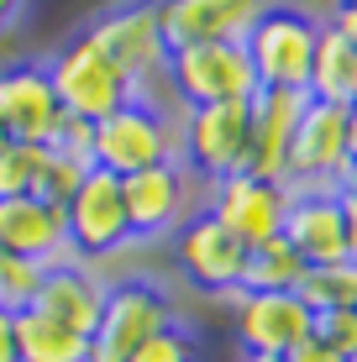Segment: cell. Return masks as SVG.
Segmentation results:
<instances>
[{
  "instance_id": "obj_13",
  "label": "cell",
  "mask_w": 357,
  "mask_h": 362,
  "mask_svg": "<svg viewBox=\"0 0 357 362\" xmlns=\"http://www.w3.org/2000/svg\"><path fill=\"white\" fill-rule=\"evenodd\" d=\"M0 252L11 257H32L42 268H74L79 252L69 242V216L58 205L37 194L21 199H0Z\"/></svg>"
},
{
  "instance_id": "obj_19",
  "label": "cell",
  "mask_w": 357,
  "mask_h": 362,
  "mask_svg": "<svg viewBox=\"0 0 357 362\" xmlns=\"http://www.w3.org/2000/svg\"><path fill=\"white\" fill-rule=\"evenodd\" d=\"M105 294H110V284H100L84 263H74V268H47L32 310H42L47 320H58V326H69V331H79V336H95L100 310H105Z\"/></svg>"
},
{
  "instance_id": "obj_18",
  "label": "cell",
  "mask_w": 357,
  "mask_h": 362,
  "mask_svg": "<svg viewBox=\"0 0 357 362\" xmlns=\"http://www.w3.org/2000/svg\"><path fill=\"white\" fill-rule=\"evenodd\" d=\"M310 331H315V315L300 294H242L237 305V336L247 352L289 357Z\"/></svg>"
},
{
  "instance_id": "obj_8",
  "label": "cell",
  "mask_w": 357,
  "mask_h": 362,
  "mask_svg": "<svg viewBox=\"0 0 357 362\" xmlns=\"http://www.w3.org/2000/svg\"><path fill=\"white\" fill-rule=\"evenodd\" d=\"M289 184H263L252 173H226L211 184V216L237 236L242 247H263L274 236H284V216H289Z\"/></svg>"
},
{
  "instance_id": "obj_22",
  "label": "cell",
  "mask_w": 357,
  "mask_h": 362,
  "mask_svg": "<svg viewBox=\"0 0 357 362\" xmlns=\"http://www.w3.org/2000/svg\"><path fill=\"white\" fill-rule=\"evenodd\" d=\"M305 257L294 252L284 236H274V242L263 247H247V273H242V289L247 294H294L305 279Z\"/></svg>"
},
{
  "instance_id": "obj_5",
  "label": "cell",
  "mask_w": 357,
  "mask_h": 362,
  "mask_svg": "<svg viewBox=\"0 0 357 362\" xmlns=\"http://www.w3.org/2000/svg\"><path fill=\"white\" fill-rule=\"evenodd\" d=\"M352 168V105L310 100L289 147V189H341Z\"/></svg>"
},
{
  "instance_id": "obj_16",
  "label": "cell",
  "mask_w": 357,
  "mask_h": 362,
  "mask_svg": "<svg viewBox=\"0 0 357 362\" xmlns=\"http://www.w3.org/2000/svg\"><path fill=\"white\" fill-rule=\"evenodd\" d=\"M284 242L305 257L310 268L321 263H347V210H341V189H294L289 216H284Z\"/></svg>"
},
{
  "instance_id": "obj_9",
  "label": "cell",
  "mask_w": 357,
  "mask_h": 362,
  "mask_svg": "<svg viewBox=\"0 0 357 362\" xmlns=\"http://www.w3.org/2000/svg\"><path fill=\"white\" fill-rule=\"evenodd\" d=\"M90 37L110 53V64L137 84V95H142L147 79H163L168 74V47H163V27H158V6H147V0H127V6L105 11L90 27Z\"/></svg>"
},
{
  "instance_id": "obj_34",
  "label": "cell",
  "mask_w": 357,
  "mask_h": 362,
  "mask_svg": "<svg viewBox=\"0 0 357 362\" xmlns=\"http://www.w3.org/2000/svg\"><path fill=\"white\" fill-rule=\"evenodd\" d=\"M21 6H27V0H0V32H11V27H16Z\"/></svg>"
},
{
  "instance_id": "obj_40",
  "label": "cell",
  "mask_w": 357,
  "mask_h": 362,
  "mask_svg": "<svg viewBox=\"0 0 357 362\" xmlns=\"http://www.w3.org/2000/svg\"><path fill=\"white\" fill-rule=\"evenodd\" d=\"M336 6H357V0H336Z\"/></svg>"
},
{
  "instance_id": "obj_4",
  "label": "cell",
  "mask_w": 357,
  "mask_h": 362,
  "mask_svg": "<svg viewBox=\"0 0 357 362\" xmlns=\"http://www.w3.org/2000/svg\"><path fill=\"white\" fill-rule=\"evenodd\" d=\"M247 136H252V100H226V105H189L179 127V163L200 179H226L247 168Z\"/></svg>"
},
{
  "instance_id": "obj_12",
  "label": "cell",
  "mask_w": 357,
  "mask_h": 362,
  "mask_svg": "<svg viewBox=\"0 0 357 362\" xmlns=\"http://www.w3.org/2000/svg\"><path fill=\"white\" fill-rule=\"evenodd\" d=\"M69 242L79 257H105L121 252L131 242V221H127V199H121V179L105 168H90V179L79 184V194L69 199Z\"/></svg>"
},
{
  "instance_id": "obj_7",
  "label": "cell",
  "mask_w": 357,
  "mask_h": 362,
  "mask_svg": "<svg viewBox=\"0 0 357 362\" xmlns=\"http://www.w3.org/2000/svg\"><path fill=\"white\" fill-rule=\"evenodd\" d=\"M163 326H174V305H168V294L158 284H147V279L110 284L100 326L90 336V362H131V352Z\"/></svg>"
},
{
  "instance_id": "obj_27",
  "label": "cell",
  "mask_w": 357,
  "mask_h": 362,
  "mask_svg": "<svg viewBox=\"0 0 357 362\" xmlns=\"http://www.w3.org/2000/svg\"><path fill=\"white\" fill-rule=\"evenodd\" d=\"M131 362H200V341L189 336V326H163L158 336H147V341L131 352Z\"/></svg>"
},
{
  "instance_id": "obj_30",
  "label": "cell",
  "mask_w": 357,
  "mask_h": 362,
  "mask_svg": "<svg viewBox=\"0 0 357 362\" xmlns=\"http://www.w3.org/2000/svg\"><path fill=\"white\" fill-rule=\"evenodd\" d=\"M284 362H347V357H341V352H331V346L321 341V336L310 331V336H305V341H300V346H294V352L284 357Z\"/></svg>"
},
{
  "instance_id": "obj_2",
  "label": "cell",
  "mask_w": 357,
  "mask_h": 362,
  "mask_svg": "<svg viewBox=\"0 0 357 362\" xmlns=\"http://www.w3.org/2000/svg\"><path fill=\"white\" fill-rule=\"evenodd\" d=\"M158 163H179V127L147 100H127L121 110L95 127V168L116 173V179H131L142 168Z\"/></svg>"
},
{
  "instance_id": "obj_28",
  "label": "cell",
  "mask_w": 357,
  "mask_h": 362,
  "mask_svg": "<svg viewBox=\"0 0 357 362\" xmlns=\"http://www.w3.org/2000/svg\"><path fill=\"white\" fill-rule=\"evenodd\" d=\"M47 147H53V153H64V158H74V163H84V168H95V121L64 116Z\"/></svg>"
},
{
  "instance_id": "obj_32",
  "label": "cell",
  "mask_w": 357,
  "mask_h": 362,
  "mask_svg": "<svg viewBox=\"0 0 357 362\" xmlns=\"http://www.w3.org/2000/svg\"><path fill=\"white\" fill-rule=\"evenodd\" d=\"M0 362H16V315L0 310Z\"/></svg>"
},
{
  "instance_id": "obj_21",
  "label": "cell",
  "mask_w": 357,
  "mask_h": 362,
  "mask_svg": "<svg viewBox=\"0 0 357 362\" xmlns=\"http://www.w3.org/2000/svg\"><path fill=\"white\" fill-rule=\"evenodd\" d=\"M352 79H357V47L341 32L321 27V42H315V58H310V84H305V95H310V100H331V105H347Z\"/></svg>"
},
{
  "instance_id": "obj_10",
  "label": "cell",
  "mask_w": 357,
  "mask_h": 362,
  "mask_svg": "<svg viewBox=\"0 0 357 362\" xmlns=\"http://www.w3.org/2000/svg\"><path fill=\"white\" fill-rule=\"evenodd\" d=\"M274 0H158L163 47H205V42H247L257 16Z\"/></svg>"
},
{
  "instance_id": "obj_36",
  "label": "cell",
  "mask_w": 357,
  "mask_h": 362,
  "mask_svg": "<svg viewBox=\"0 0 357 362\" xmlns=\"http://www.w3.org/2000/svg\"><path fill=\"white\" fill-rule=\"evenodd\" d=\"M242 362H284V357H274V352H247Z\"/></svg>"
},
{
  "instance_id": "obj_14",
  "label": "cell",
  "mask_w": 357,
  "mask_h": 362,
  "mask_svg": "<svg viewBox=\"0 0 357 362\" xmlns=\"http://www.w3.org/2000/svg\"><path fill=\"white\" fill-rule=\"evenodd\" d=\"M64 121V105H58V90L47 79V64H11L0 69V127H6L11 142H32L47 147Z\"/></svg>"
},
{
  "instance_id": "obj_17",
  "label": "cell",
  "mask_w": 357,
  "mask_h": 362,
  "mask_svg": "<svg viewBox=\"0 0 357 362\" xmlns=\"http://www.w3.org/2000/svg\"><path fill=\"white\" fill-rule=\"evenodd\" d=\"M121 199H127V221L131 236H163L179 231L184 210H189V184H184V163H158L142 168L131 179H121Z\"/></svg>"
},
{
  "instance_id": "obj_25",
  "label": "cell",
  "mask_w": 357,
  "mask_h": 362,
  "mask_svg": "<svg viewBox=\"0 0 357 362\" xmlns=\"http://www.w3.org/2000/svg\"><path fill=\"white\" fill-rule=\"evenodd\" d=\"M42 153L47 147H32V142H6L0 147V199H21V194L37 189Z\"/></svg>"
},
{
  "instance_id": "obj_3",
  "label": "cell",
  "mask_w": 357,
  "mask_h": 362,
  "mask_svg": "<svg viewBox=\"0 0 357 362\" xmlns=\"http://www.w3.org/2000/svg\"><path fill=\"white\" fill-rule=\"evenodd\" d=\"M321 42V21L294 6H268L247 32V58L263 90H305L310 84V58Z\"/></svg>"
},
{
  "instance_id": "obj_20",
  "label": "cell",
  "mask_w": 357,
  "mask_h": 362,
  "mask_svg": "<svg viewBox=\"0 0 357 362\" xmlns=\"http://www.w3.org/2000/svg\"><path fill=\"white\" fill-rule=\"evenodd\" d=\"M16 362H90V336L47 320L42 310L16 315Z\"/></svg>"
},
{
  "instance_id": "obj_37",
  "label": "cell",
  "mask_w": 357,
  "mask_h": 362,
  "mask_svg": "<svg viewBox=\"0 0 357 362\" xmlns=\"http://www.w3.org/2000/svg\"><path fill=\"white\" fill-rule=\"evenodd\" d=\"M352 163H357V110H352Z\"/></svg>"
},
{
  "instance_id": "obj_11",
  "label": "cell",
  "mask_w": 357,
  "mask_h": 362,
  "mask_svg": "<svg viewBox=\"0 0 357 362\" xmlns=\"http://www.w3.org/2000/svg\"><path fill=\"white\" fill-rule=\"evenodd\" d=\"M174 252H179L184 279H189L194 289H205L211 299L242 289V273H247V247L221 226L211 210H200V216H189V221L179 226Z\"/></svg>"
},
{
  "instance_id": "obj_38",
  "label": "cell",
  "mask_w": 357,
  "mask_h": 362,
  "mask_svg": "<svg viewBox=\"0 0 357 362\" xmlns=\"http://www.w3.org/2000/svg\"><path fill=\"white\" fill-rule=\"evenodd\" d=\"M347 105H352V110H357V79H352V95H347Z\"/></svg>"
},
{
  "instance_id": "obj_24",
  "label": "cell",
  "mask_w": 357,
  "mask_h": 362,
  "mask_svg": "<svg viewBox=\"0 0 357 362\" xmlns=\"http://www.w3.org/2000/svg\"><path fill=\"white\" fill-rule=\"evenodd\" d=\"M42 263H32V257H11L0 252V310L6 315H21V310L37 305V289H42Z\"/></svg>"
},
{
  "instance_id": "obj_1",
  "label": "cell",
  "mask_w": 357,
  "mask_h": 362,
  "mask_svg": "<svg viewBox=\"0 0 357 362\" xmlns=\"http://www.w3.org/2000/svg\"><path fill=\"white\" fill-rule=\"evenodd\" d=\"M47 79H53V90H58L64 116L95 121V127H100L110 110H121L127 100H137V84L110 64V53L95 42L90 32L69 37V42L47 58Z\"/></svg>"
},
{
  "instance_id": "obj_26",
  "label": "cell",
  "mask_w": 357,
  "mask_h": 362,
  "mask_svg": "<svg viewBox=\"0 0 357 362\" xmlns=\"http://www.w3.org/2000/svg\"><path fill=\"white\" fill-rule=\"evenodd\" d=\"M90 179V168L84 163H74V158H64V153H53L47 147L42 153V173H37V199H47V205H58V210H69V199L79 194V184Z\"/></svg>"
},
{
  "instance_id": "obj_41",
  "label": "cell",
  "mask_w": 357,
  "mask_h": 362,
  "mask_svg": "<svg viewBox=\"0 0 357 362\" xmlns=\"http://www.w3.org/2000/svg\"><path fill=\"white\" fill-rule=\"evenodd\" d=\"M352 362H357V357H352Z\"/></svg>"
},
{
  "instance_id": "obj_33",
  "label": "cell",
  "mask_w": 357,
  "mask_h": 362,
  "mask_svg": "<svg viewBox=\"0 0 357 362\" xmlns=\"http://www.w3.org/2000/svg\"><path fill=\"white\" fill-rule=\"evenodd\" d=\"M341 210H347V242H352V263H357V199L341 194Z\"/></svg>"
},
{
  "instance_id": "obj_15",
  "label": "cell",
  "mask_w": 357,
  "mask_h": 362,
  "mask_svg": "<svg viewBox=\"0 0 357 362\" xmlns=\"http://www.w3.org/2000/svg\"><path fill=\"white\" fill-rule=\"evenodd\" d=\"M310 95L305 90H257L252 100V136H247V168L263 184H289V147Z\"/></svg>"
},
{
  "instance_id": "obj_31",
  "label": "cell",
  "mask_w": 357,
  "mask_h": 362,
  "mask_svg": "<svg viewBox=\"0 0 357 362\" xmlns=\"http://www.w3.org/2000/svg\"><path fill=\"white\" fill-rule=\"evenodd\" d=\"M326 27L341 32V37L357 47V6H331V21H326Z\"/></svg>"
},
{
  "instance_id": "obj_6",
  "label": "cell",
  "mask_w": 357,
  "mask_h": 362,
  "mask_svg": "<svg viewBox=\"0 0 357 362\" xmlns=\"http://www.w3.org/2000/svg\"><path fill=\"white\" fill-rule=\"evenodd\" d=\"M168 84L189 105H226V100H257V74L242 42H205V47H179L168 53Z\"/></svg>"
},
{
  "instance_id": "obj_29",
  "label": "cell",
  "mask_w": 357,
  "mask_h": 362,
  "mask_svg": "<svg viewBox=\"0 0 357 362\" xmlns=\"http://www.w3.org/2000/svg\"><path fill=\"white\" fill-rule=\"evenodd\" d=\"M315 336L331 346V352H341V357H357V310H321L315 315Z\"/></svg>"
},
{
  "instance_id": "obj_23",
  "label": "cell",
  "mask_w": 357,
  "mask_h": 362,
  "mask_svg": "<svg viewBox=\"0 0 357 362\" xmlns=\"http://www.w3.org/2000/svg\"><path fill=\"white\" fill-rule=\"evenodd\" d=\"M310 305V315L321 310H357V263H321V268H305L300 289H294Z\"/></svg>"
},
{
  "instance_id": "obj_39",
  "label": "cell",
  "mask_w": 357,
  "mask_h": 362,
  "mask_svg": "<svg viewBox=\"0 0 357 362\" xmlns=\"http://www.w3.org/2000/svg\"><path fill=\"white\" fill-rule=\"evenodd\" d=\"M6 142H11V136H6V127H0V147H6Z\"/></svg>"
},
{
  "instance_id": "obj_35",
  "label": "cell",
  "mask_w": 357,
  "mask_h": 362,
  "mask_svg": "<svg viewBox=\"0 0 357 362\" xmlns=\"http://www.w3.org/2000/svg\"><path fill=\"white\" fill-rule=\"evenodd\" d=\"M341 194H352V199H357V163L341 173Z\"/></svg>"
}]
</instances>
